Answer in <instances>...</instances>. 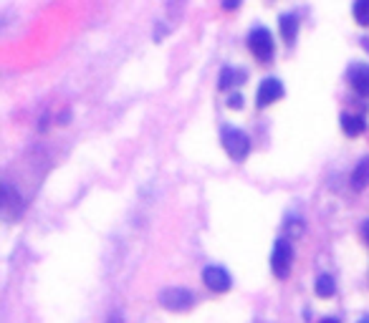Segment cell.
<instances>
[{
  "mask_svg": "<svg viewBox=\"0 0 369 323\" xmlns=\"http://www.w3.org/2000/svg\"><path fill=\"white\" fill-rule=\"evenodd\" d=\"M220 139H223L225 152L230 155V159H236V162L243 159V157L248 155V149H251V139H248V134L240 132V129H233V126H223Z\"/></svg>",
  "mask_w": 369,
  "mask_h": 323,
  "instance_id": "1",
  "label": "cell"
},
{
  "mask_svg": "<svg viewBox=\"0 0 369 323\" xmlns=\"http://www.w3.org/2000/svg\"><path fill=\"white\" fill-rule=\"evenodd\" d=\"M248 48H251V53L258 61H271V59H274L276 46H274V36H271V30L263 28V26L253 28L251 33H248Z\"/></svg>",
  "mask_w": 369,
  "mask_h": 323,
  "instance_id": "2",
  "label": "cell"
},
{
  "mask_svg": "<svg viewBox=\"0 0 369 323\" xmlns=\"http://www.w3.org/2000/svg\"><path fill=\"white\" fill-rule=\"evenodd\" d=\"M291 263H294V248L288 240H276L274 255H271V271L276 278H286L291 273Z\"/></svg>",
  "mask_w": 369,
  "mask_h": 323,
  "instance_id": "3",
  "label": "cell"
},
{
  "mask_svg": "<svg viewBox=\"0 0 369 323\" xmlns=\"http://www.w3.org/2000/svg\"><path fill=\"white\" fill-rule=\"evenodd\" d=\"M192 293L187 288H164L162 293H160V303H162V309L167 311H187L192 309Z\"/></svg>",
  "mask_w": 369,
  "mask_h": 323,
  "instance_id": "4",
  "label": "cell"
},
{
  "mask_svg": "<svg viewBox=\"0 0 369 323\" xmlns=\"http://www.w3.org/2000/svg\"><path fill=\"white\" fill-rule=\"evenodd\" d=\"M202 280H205V286L215 293H225L230 291L233 286V278H230L228 271H223L220 265H207L205 271H202Z\"/></svg>",
  "mask_w": 369,
  "mask_h": 323,
  "instance_id": "5",
  "label": "cell"
},
{
  "mask_svg": "<svg viewBox=\"0 0 369 323\" xmlns=\"http://www.w3.org/2000/svg\"><path fill=\"white\" fill-rule=\"evenodd\" d=\"M281 96H283V84H281L278 79H274V76H268V79H263V84L258 86V106L263 109V106H268V104L278 101Z\"/></svg>",
  "mask_w": 369,
  "mask_h": 323,
  "instance_id": "6",
  "label": "cell"
},
{
  "mask_svg": "<svg viewBox=\"0 0 369 323\" xmlns=\"http://www.w3.org/2000/svg\"><path fill=\"white\" fill-rule=\"evenodd\" d=\"M349 84L359 96H369V63H354L349 68Z\"/></svg>",
  "mask_w": 369,
  "mask_h": 323,
  "instance_id": "7",
  "label": "cell"
},
{
  "mask_svg": "<svg viewBox=\"0 0 369 323\" xmlns=\"http://www.w3.org/2000/svg\"><path fill=\"white\" fill-rule=\"evenodd\" d=\"M278 26H281V36H283V41L291 46L296 41V33H299V15H294V13L281 15Z\"/></svg>",
  "mask_w": 369,
  "mask_h": 323,
  "instance_id": "8",
  "label": "cell"
},
{
  "mask_svg": "<svg viewBox=\"0 0 369 323\" xmlns=\"http://www.w3.org/2000/svg\"><path fill=\"white\" fill-rule=\"evenodd\" d=\"M341 129H344V134H349V137H359V134L367 129V121H364V117H359V114H344V117H341Z\"/></svg>",
  "mask_w": 369,
  "mask_h": 323,
  "instance_id": "9",
  "label": "cell"
},
{
  "mask_svg": "<svg viewBox=\"0 0 369 323\" xmlns=\"http://www.w3.org/2000/svg\"><path fill=\"white\" fill-rule=\"evenodd\" d=\"M367 184H369V157H364L354 167V172H352V187L354 190H364Z\"/></svg>",
  "mask_w": 369,
  "mask_h": 323,
  "instance_id": "10",
  "label": "cell"
},
{
  "mask_svg": "<svg viewBox=\"0 0 369 323\" xmlns=\"http://www.w3.org/2000/svg\"><path fill=\"white\" fill-rule=\"evenodd\" d=\"M240 81H245V71H238V68H230V66H225L220 71V88L236 86Z\"/></svg>",
  "mask_w": 369,
  "mask_h": 323,
  "instance_id": "11",
  "label": "cell"
},
{
  "mask_svg": "<svg viewBox=\"0 0 369 323\" xmlns=\"http://www.w3.org/2000/svg\"><path fill=\"white\" fill-rule=\"evenodd\" d=\"M337 293V286H334L332 275H319L316 278V295L319 298H332Z\"/></svg>",
  "mask_w": 369,
  "mask_h": 323,
  "instance_id": "12",
  "label": "cell"
},
{
  "mask_svg": "<svg viewBox=\"0 0 369 323\" xmlns=\"http://www.w3.org/2000/svg\"><path fill=\"white\" fill-rule=\"evenodd\" d=\"M354 18H357V23L369 26V0H357L354 3Z\"/></svg>",
  "mask_w": 369,
  "mask_h": 323,
  "instance_id": "13",
  "label": "cell"
},
{
  "mask_svg": "<svg viewBox=\"0 0 369 323\" xmlns=\"http://www.w3.org/2000/svg\"><path fill=\"white\" fill-rule=\"evenodd\" d=\"M228 106H230V109H240V106H243V96H240V94H230Z\"/></svg>",
  "mask_w": 369,
  "mask_h": 323,
  "instance_id": "14",
  "label": "cell"
},
{
  "mask_svg": "<svg viewBox=\"0 0 369 323\" xmlns=\"http://www.w3.org/2000/svg\"><path fill=\"white\" fill-rule=\"evenodd\" d=\"M106 323H124V318H122V313H119V311H114V313H111L109 321H106Z\"/></svg>",
  "mask_w": 369,
  "mask_h": 323,
  "instance_id": "15",
  "label": "cell"
},
{
  "mask_svg": "<svg viewBox=\"0 0 369 323\" xmlns=\"http://www.w3.org/2000/svg\"><path fill=\"white\" fill-rule=\"evenodd\" d=\"M362 235H364V240L369 242V220H367V222H364V225H362Z\"/></svg>",
  "mask_w": 369,
  "mask_h": 323,
  "instance_id": "16",
  "label": "cell"
},
{
  "mask_svg": "<svg viewBox=\"0 0 369 323\" xmlns=\"http://www.w3.org/2000/svg\"><path fill=\"white\" fill-rule=\"evenodd\" d=\"M321 323H339V321H334V318H326V321H321Z\"/></svg>",
  "mask_w": 369,
  "mask_h": 323,
  "instance_id": "17",
  "label": "cell"
},
{
  "mask_svg": "<svg viewBox=\"0 0 369 323\" xmlns=\"http://www.w3.org/2000/svg\"><path fill=\"white\" fill-rule=\"evenodd\" d=\"M359 323H369V316H364V318H359Z\"/></svg>",
  "mask_w": 369,
  "mask_h": 323,
  "instance_id": "18",
  "label": "cell"
}]
</instances>
